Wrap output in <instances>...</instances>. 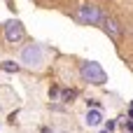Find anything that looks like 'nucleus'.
<instances>
[{"label":"nucleus","mask_w":133,"mask_h":133,"mask_svg":"<svg viewBox=\"0 0 133 133\" xmlns=\"http://www.w3.org/2000/svg\"><path fill=\"white\" fill-rule=\"evenodd\" d=\"M79 75H82L84 82L96 84V87H101V84L108 82V72H105V70L101 68V63H96V61H82V63H79Z\"/></svg>","instance_id":"1"},{"label":"nucleus","mask_w":133,"mask_h":133,"mask_svg":"<svg viewBox=\"0 0 133 133\" xmlns=\"http://www.w3.org/2000/svg\"><path fill=\"white\" fill-rule=\"evenodd\" d=\"M21 63H23L26 68L40 70V68H42V63H44V51H42V47H40V44H35V42L26 44V47L21 49Z\"/></svg>","instance_id":"2"},{"label":"nucleus","mask_w":133,"mask_h":133,"mask_svg":"<svg viewBox=\"0 0 133 133\" xmlns=\"http://www.w3.org/2000/svg\"><path fill=\"white\" fill-rule=\"evenodd\" d=\"M75 19L82 21V23L96 26V23H101V21L105 19V14H103V9L96 7V5H79L77 12H75Z\"/></svg>","instance_id":"3"},{"label":"nucleus","mask_w":133,"mask_h":133,"mask_svg":"<svg viewBox=\"0 0 133 133\" xmlns=\"http://www.w3.org/2000/svg\"><path fill=\"white\" fill-rule=\"evenodd\" d=\"M26 37V30H23V26H21V21H7L5 23V40L9 42V44H19L21 40Z\"/></svg>","instance_id":"4"},{"label":"nucleus","mask_w":133,"mask_h":133,"mask_svg":"<svg viewBox=\"0 0 133 133\" xmlns=\"http://www.w3.org/2000/svg\"><path fill=\"white\" fill-rule=\"evenodd\" d=\"M101 28H103L112 40H119V37H122V26H119V21L112 19V16H105V19L101 21Z\"/></svg>","instance_id":"5"},{"label":"nucleus","mask_w":133,"mask_h":133,"mask_svg":"<svg viewBox=\"0 0 133 133\" xmlns=\"http://www.w3.org/2000/svg\"><path fill=\"white\" fill-rule=\"evenodd\" d=\"M87 124H89V126H101V124H103L101 110H89V112H87Z\"/></svg>","instance_id":"6"},{"label":"nucleus","mask_w":133,"mask_h":133,"mask_svg":"<svg viewBox=\"0 0 133 133\" xmlns=\"http://www.w3.org/2000/svg\"><path fill=\"white\" fill-rule=\"evenodd\" d=\"M58 96H61L63 103H72V98L77 96V91L75 89H65V91H58Z\"/></svg>","instance_id":"7"},{"label":"nucleus","mask_w":133,"mask_h":133,"mask_svg":"<svg viewBox=\"0 0 133 133\" xmlns=\"http://www.w3.org/2000/svg\"><path fill=\"white\" fill-rule=\"evenodd\" d=\"M19 68H21V65L14 63V61H5V63H2V70H7V72H16Z\"/></svg>","instance_id":"8"},{"label":"nucleus","mask_w":133,"mask_h":133,"mask_svg":"<svg viewBox=\"0 0 133 133\" xmlns=\"http://www.w3.org/2000/svg\"><path fill=\"white\" fill-rule=\"evenodd\" d=\"M87 105H89V108H94V110H98V108H101V103H98V101H94V98H89V101H87Z\"/></svg>","instance_id":"9"}]
</instances>
